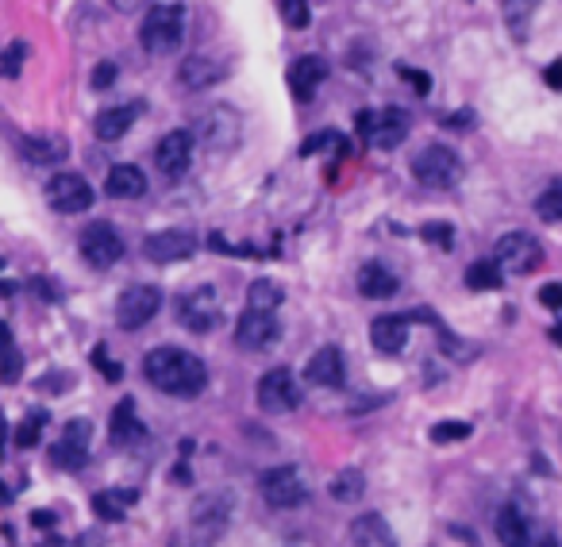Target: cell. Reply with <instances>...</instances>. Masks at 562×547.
<instances>
[{"label":"cell","mask_w":562,"mask_h":547,"mask_svg":"<svg viewBox=\"0 0 562 547\" xmlns=\"http://www.w3.org/2000/svg\"><path fill=\"white\" fill-rule=\"evenodd\" d=\"M143 374H147V382L158 394H170V397H197V394H205V385H208L205 363H200L193 351H181V348L147 351Z\"/></svg>","instance_id":"cell-1"},{"label":"cell","mask_w":562,"mask_h":547,"mask_svg":"<svg viewBox=\"0 0 562 547\" xmlns=\"http://www.w3.org/2000/svg\"><path fill=\"white\" fill-rule=\"evenodd\" d=\"M185 39V8L181 5H154L139 27V42L143 51L154 54V59H166L174 54Z\"/></svg>","instance_id":"cell-2"},{"label":"cell","mask_w":562,"mask_h":547,"mask_svg":"<svg viewBox=\"0 0 562 547\" xmlns=\"http://www.w3.org/2000/svg\"><path fill=\"white\" fill-rule=\"evenodd\" d=\"M254 397H258V409L270 413V416L293 413V409H300V401H305V394H300V382H297V374H293L290 366H273V370H266L263 378H258V385H254Z\"/></svg>","instance_id":"cell-3"},{"label":"cell","mask_w":562,"mask_h":547,"mask_svg":"<svg viewBox=\"0 0 562 547\" xmlns=\"http://www.w3.org/2000/svg\"><path fill=\"white\" fill-rule=\"evenodd\" d=\"M232 509H235V497L232 489H212V494H200L189 509V521H193V536L200 543H212L220 540V532L232 521Z\"/></svg>","instance_id":"cell-4"},{"label":"cell","mask_w":562,"mask_h":547,"mask_svg":"<svg viewBox=\"0 0 562 547\" xmlns=\"http://www.w3.org/2000/svg\"><path fill=\"white\" fill-rule=\"evenodd\" d=\"M412 178L428 185V190H451V185H458V178H463V162H458V154L451 147L431 143V147H424L412 158Z\"/></svg>","instance_id":"cell-5"},{"label":"cell","mask_w":562,"mask_h":547,"mask_svg":"<svg viewBox=\"0 0 562 547\" xmlns=\"http://www.w3.org/2000/svg\"><path fill=\"white\" fill-rule=\"evenodd\" d=\"M258 494L270 509H297L309 501V486L297 467H270L258 474Z\"/></svg>","instance_id":"cell-6"},{"label":"cell","mask_w":562,"mask_h":547,"mask_svg":"<svg viewBox=\"0 0 562 547\" xmlns=\"http://www.w3.org/2000/svg\"><path fill=\"white\" fill-rule=\"evenodd\" d=\"M178 320H181V328H189V332H197V336L212 332V328L224 320L220 293H216L212 285H197V290L181 293L178 297Z\"/></svg>","instance_id":"cell-7"},{"label":"cell","mask_w":562,"mask_h":547,"mask_svg":"<svg viewBox=\"0 0 562 547\" xmlns=\"http://www.w3.org/2000/svg\"><path fill=\"white\" fill-rule=\"evenodd\" d=\"M493 263L501 266V274H531L543 263V247H539L536 236L509 232L493 243Z\"/></svg>","instance_id":"cell-8"},{"label":"cell","mask_w":562,"mask_h":547,"mask_svg":"<svg viewBox=\"0 0 562 547\" xmlns=\"http://www.w3.org/2000/svg\"><path fill=\"white\" fill-rule=\"evenodd\" d=\"M158 309H162V290L158 285H127L116 301V324L124 332H139L143 324H151Z\"/></svg>","instance_id":"cell-9"},{"label":"cell","mask_w":562,"mask_h":547,"mask_svg":"<svg viewBox=\"0 0 562 547\" xmlns=\"http://www.w3.org/2000/svg\"><path fill=\"white\" fill-rule=\"evenodd\" d=\"M78 247H81V258L93 270H108V266H116L124 258V239H120L116 227L105 224V220H93L89 227H85L81 239H78Z\"/></svg>","instance_id":"cell-10"},{"label":"cell","mask_w":562,"mask_h":547,"mask_svg":"<svg viewBox=\"0 0 562 547\" xmlns=\"http://www.w3.org/2000/svg\"><path fill=\"white\" fill-rule=\"evenodd\" d=\"M154 166H158V174H162L166 181H181L185 174H189V166H193V132H185V127L166 132L162 139H158V147H154Z\"/></svg>","instance_id":"cell-11"},{"label":"cell","mask_w":562,"mask_h":547,"mask_svg":"<svg viewBox=\"0 0 562 547\" xmlns=\"http://www.w3.org/2000/svg\"><path fill=\"white\" fill-rule=\"evenodd\" d=\"M47 205L54 212H66V216L89 212L93 209V185L81 174H54L47 181Z\"/></svg>","instance_id":"cell-12"},{"label":"cell","mask_w":562,"mask_h":547,"mask_svg":"<svg viewBox=\"0 0 562 547\" xmlns=\"http://www.w3.org/2000/svg\"><path fill=\"white\" fill-rule=\"evenodd\" d=\"M281 339V324H278V312H258L247 309L235 324V343L243 351H266Z\"/></svg>","instance_id":"cell-13"},{"label":"cell","mask_w":562,"mask_h":547,"mask_svg":"<svg viewBox=\"0 0 562 547\" xmlns=\"http://www.w3.org/2000/svg\"><path fill=\"white\" fill-rule=\"evenodd\" d=\"M239 135H243L239 112L235 108H224V105L205 112L200 124H197V139L205 143V147H212V151H232V147H239Z\"/></svg>","instance_id":"cell-14"},{"label":"cell","mask_w":562,"mask_h":547,"mask_svg":"<svg viewBox=\"0 0 562 547\" xmlns=\"http://www.w3.org/2000/svg\"><path fill=\"white\" fill-rule=\"evenodd\" d=\"M197 251V236L185 232V227H170V232H154L143 239V255L151 258V263H181V258H189Z\"/></svg>","instance_id":"cell-15"},{"label":"cell","mask_w":562,"mask_h":547,"mask_svg":"<svg viewBox=\"0 0 562 547\" xmlns=\"http://www.w3.org/2000/svg\"><path fill=\"white\" fill-rule=\"evenodd\" d=\"M305 382L320 385V390H339L343 382H347V363H343V351L339 348H320L309 366H305Z\"/></svg>","instance_id":"cell-16"},{"label":"cell","mask_w":562,"mask_h":547,"mask_svg":"<svg viewBox=\"0 0 562 547\" xmlns=\"http://www.w3.org/2000/svg\"><path fill=\"white\" fill-rule=\"evenodd\" d=\"M405 135H409V116L401 108H382V112H373V127H370V143L378 151H393V147H401L405 143Z\"/></svg>","instance_id":"cell-17"},{"label":"cell","mask_w":562,"mask_h":547,"mask_svg":"<svg viewBox=\"0 0 562 547\" xmlns=\"http://www.w3.org/2000/svg\"><path fill=\"white\" fill-rule=\"evenodd\" d=\"M351 547H397V536L382 513H363L351 521Z\"/></svg>","instance_id":"cell-18"},{"label":"cell","mask_w":562,"mask_h":547,"mask_svg":"<svg viewBox=\"0 0 562 547\" xmlns=\"http://www.w3.org/2000/svg\"><path fill=\"white\" fill-rule=\"evenodd\" d=\"M227 78V66L216 62V59H205V54H193V59H185L181 70H178V81L185 89H212V85H220Z\"/></svg>","instance_id":"cell-19"},{"label":"cell","mask_w":562,"mask_h":547,"mask_svg":"<svg viewBox=\"0 0 562 547\" xmlns=\"http://www.w3.org/2000/svg\"><path fill=\"white\" fill-rule=\"evenodd\" d=\"M327 78V62L320 54H305V59H297L290 66V89L297 100H309L316 89H320V81Z\"/></svg>","instance_id":"cell-20"},{"label":"cell","mask_w":562,"mask_h":547,"mask_svg":"<svg viewBox=\"0 0 562 547\" xmlns=\"http://www.w3.org/2000/svg\"><path fill=\"white\" fill-rule=\"evenodd\" d=\"M105 193L112 200H135V197L147 193V174H143L139 166H132V162L112 166L108 178H105Z\"/></svg>","instance_id":"cell-21"},{"label":"cell","mask_w":562,"mask_h":547,"mask_svg":"<svg viewBox=\"0 0 562 547\" xmlns=\"http://www.w3.org/2000/svg\"><path fill=\"white\" fill-rule=\"evenodd\" d=\"M370 339H373V351H382V355L405 351V339H409V316H378V320L370 324Z\"/></svg>","instance_id":"cell-22"},{"label":"cell","mask_w":562,"mask_h":547,"mask_svg":"<svg viewBox=\"0 0 562 547\" xmlns=\"http://www.w3.org/2000/svg\"><path fill=\"white\" fill-rule=\"evenodd\" d=\"M135 116H139V108H135V105L105 108V112H100V116L93 120V135H97V139H105V143H116V139H124L127 132H132Z\"/></svg>","instance_id":"cell-23"},{"label":"cell","mask_w":562,"mask_h":547,"mask_svg":"<svg viewBox=\"0 0 562 547\" xmlns=\"http://www.w3.org/2000/svg\"><path fill=\"white\" fill-rule=\"evenodd\" d=\"M108 436L116 448H132L135 440H143V424H139V416H135V401L132 397H124L116 409H112V421H108Z\"/></svg>","instance_id":"cell-24"},{"label":"cell","mask_w":562,"mask_h":547,"mask_svg":"<svg viewBox=\"0 0 562 547\" xmlns=\"http://www.w3.org/2000/svg\"><path fill=\"white\" fill-rule=\"evenodd\" d=\"M397 278H393V270L382 266V263H366L363 270H358V293L370 297V301H385V297H393L397 293Z\"/></svg>","instance_id":"cell-25"},{"label":"cell","mask_w":562,"mask_h":547,"mask_svg":"<svg viewBox=\"0 0 562 547\" xmlns=\"http://www.w3.org/2000/svg\"><path fill=\"white\" fill-rule=\"evenodd\" d=\"M497 540L501 547H531V524L516 505H504L497 513Z\"/></svg>","instance_id":"cell-26"},{"label":"cell","mask_w":562,"mask_h":547,"mask_svg":"<svg viewBox=\"0 0 562 547\" xmlns=\"http://www.w3.org/2000/svg\"><path fill=\"white\" fill-rule=\"evenodd\" d=\"M135 501H139L135 489H100V494H93V513L100 521H124Z\"/></svg>","instance_id":"cell-27"},{"label":"cell","mask_w":562,"mask_h":547,"mask_svg":"<svg viewBox=\"0 0 562 547\" xmlns=\"http://www.w3.org/2000/svg\"><path fill=\"white\" fill-rule=\"evenodd\" d=\"M66 151L69 147H66L62 135H32V139H23V158H27V162H35V166L62 162Z\"/></svg>","instance_id":"cell-28"},{"label":"cell","mask_w":562,"mask_h":547,"mask_svg":"<svg viewBox=\"0 0 562 547\" xmlns=\"http://www.w3.org/2000/svg\"><path fill=\"white\" fill-rule=\"evenodd\" d=\"M285 301V290L273 278H254L247 285V309H258V312H278Z\"/></svg>","instance_id":"cell-29"},{"label":"cell","mask_w":562,"mask_h":547,"mask_svg":"<svg viewBox=\"0 0 562 547\" xmlns=\"http://www.w3.org/2000/svg\"><path fill=\"white\" fill-rule=\"evenodd\" d=\"M327 494L336 497V501H343V505H347V501H358V497L366 494V474L358 470V467H347V470H339L336 478H331Z\"/></svg>","instance_id":"cell-30"},{"label":"cell","mask_w":562,"mask_h":547,"mask_svg":"<svg viewBox=\"0 0 562 547\" xmlns=\"http://www.w3.org/2000/svg\"><path fill=\"white\" fill-rule=\"evenodd\" d=\"M501 282H504V274H501V266L493 263V258H482V263L466 266V285H470V290H478V293L501 290Z\"/></svg>","instance_id":"cell-31"},{"label":"cell","mask_w":562,"mask_h":547,"mask_svg":"<svg viewBox=\"0 0 562 547\" xmlns=\"http://www.w3.org/2000/svg\"><path fill=\"white\" fill-rule=\"evenodd\" d=\"M316 151H331V154H351V139L347 135H339V132H316V135H309L305 143H300V154L305 158H312Z\"/></svg>","instance_id":"cell-32"},{"label":"cell","mask_w":562,"mask_h":547,"mask_svg":"<svg viewBox=\"0 0 562 547\" xmlns=\"http://www.w3.org/2000/svg\"><path fill=\"white\" fill-rule=\"evenodd\" d=\"M536 8H539V0H501V16L509 23V32L516 35L528 32V20L536 16Z\"/></svg>","instance_id":"cell-33"},{"label":"cell","mask_w":562,"mask_h":547,"mask_svg":"<svg viewBox=\"0 0 562 547\" xmlns=\"http://www.w3.org/2000/svg\"><path fill=\"white\" fill-rule=\"evenodd\" d=\"M536 216H539V220H547V224H558L562 220V178H555L536 197Z\"/></svg>","instance_id":"cell-34"},{"label":"cell","mask_w":562,"mask_h":547,"mask_svg":"<svg viewBox=\"0 0 562 547\" xmlns=\"http://www.w3.org/2000/svg\"><path fill=\"white\" fill-rule=\"evenodd\" d=\"M42 428H47V413L35 409L32 416H23L20 428H16V448H35L39 436H42Z\"/></svg>","instance_id":"cell-35"},{"label":"cell","mask_w":562,"mask_h":547,"mask_svg":"<svg viewBox=\"0 0 562 547\" xmlns=\"http://www.w3.org/2000/svg\"><path fill=\"white\" fill-rule=\"evenodd\" d=\"M51 463L54 467H62V470H81L85 463H89V451H78V448H69V443H54L51 448Z\"/></svg>","instance_id":"cell-36"},{"label":"cell","mask_w":562,"mask_h":547,"mask_svg":"<svg viewBox=\"0 0 562 547\" xmlns=\"http://www.w3.org/2000/svg\"><path fill=\"white\" fill-rule=\"evenodd\" d=\"M89 440H93V424L85 421V416H78V421H66L62 443H69V448H78V451H89Z\"/></svg>","instance_id":"cell-37"},{"label":"cell","mask_w":562,"mask_h":547,"mask_svg":"<svg viewBox=\"0 0 562 547\" xmlns=\"http://www.w3.org/2000/svg\"><path fill=\"white\" fill-rule=\"evenodd\" d=\"M470 431L474 428L466 421H439V424H431V443H458V440H466Z\"/></svg>","instance_id":"cell-38"},{"label":"cell","mask_w":562,"mask_h":547,"mask_svg":"<svg viewBox=\"0 0 562 547\" xmlns=\"http://www.w3.org/2000/svg\"><path fill=\"white\" fill-rule=\"evenodd\" d=\"M420 239L431 243V247H439V251H451V247H455V227H451V224L431 220V224L420 227Z\"/></svg>","instance_id":"cell-39"},{"label":"cell","mask_w":562,"mask_h":547,"mask_svg":"<svg viewBox=\"0 0 562 547\" xmlns=\"http://www.w3.org/2000/svg\"><path fill=\"white\" fill-rule=\"evenodd\" d=\"M281 20L297 27V32H305L309 20H312V12H309V0H281Z\"/></svg>","instance_id":"cell-40"},{"label":"cell","mask_w":562,"mask_h":547,"mask_svg":"<svg viewBox=\"0 0 562 547\" xmlns=\"http://www.w3.org/2000/svg\"><path fill=\"white\" fill-rule=\"evenodd\" d=\"M23 59H27V47H23V42H12V47L0 54V70H5V78H20Z\"/></svg>","instance_id":"cell-41"},{"label":"cell","mask_w":562,"mask_h":547,"mask_svg":"<svg viewBox=\"0 0 562 547\" xmlns=\"http://www.w3.org/2000/svg\"><path fill=\"white\" fill-rule=\"evenodd\" d=\"M20 370H23V355L12 348V351H5L0 355V382H20Z\"/></svg>","instance_id":"cell-42"},{"label":"cell","mask_w":562,"mask_h":547,"mask_svg":"<svg viewBox=\"0 0 562 547\" xmlns=\"http://www.w3.org/2000/svg\"><path fill=\"white\" fill-rule=\"evenodd\" d=\"M397 74L405 78V81H409V85H412V89L420 93V97H428V93H431V78H428V74H420V70H412V66H405V62H401V66H397Z\"/></svg>","instance_id":"cell-43"},{"label":"cell","mask_w":562,"mask_h":547,"mask_svg":"<svg viewBox=\"0 0 562 547\" xmlns=\"http://www.w3.org/2000/svg\"><path fill=\"white\" fill-rule=\"evenodd\" d=\"M93 363L100 366V374H105L108 382H120V378H124V366H120V363H112L105 348H97V351H93Z\"/></svg>","instance_id":"cell-44"},{"label":"cell","mask_w":562,"mask_h":547,"mask_svg":"<svg viewBox=\"0 0 562 547\" xmlns=\"http://www.w3.org/2000/svg\"><path fill=\"white\" fill-rule=\"evenodd\" d=\"M539 305H543V309H555V312H562V285H558V282H547V285H539Z\"/></svg>","instance_id":"cell-45"},{"label":"cell","mask_w":562,"mask_h":547,"mask_svg":"<svg viewBox=\"0 0 562 547\" xmlns=\"http://www.w3.org/2000/svg\"><path fill=\"white\" fill-rule=\"evenodd\" d=\"M112 81H116V62H100L93 70V89H108Z\"/></svg>","instance_id":"cell-46"},{"label":"cell","mask_w":562,"mask_h":547,"mask_svg":"<svg viewBox=\"0 0 562 547\" xmlns=\"http://www.w3.org/2000/svg\"><path fill=\"white\" fill-rule=\"evenodd\" d=\"M543 81L551 85V89H558V93H562V59H555L551 66L543 70Z\"/></svg>","instance_id":"cell-47"},{"label":"cell","mask_w":562,"mask_h":547,"mask_svg":"<svg viewBox=\"0 0 562 547\" xmlns=\"http://www.w3.org/2000/svg\"><path fill=\"white\" fill-rule=\"evenodd\" d=\"M116 12H124V16H132V12H139V8H147L151 0H108Z\"/></svg>","instance_id":"cell-48"},{"label":"cell","mask_w":562,"mask_h":547,"mask_svg":"<svg viewBox=\"0 0 562 547\" xmlns=\"http://www.w3.org/2000/svg\"><path fill=\"white\" fill-rule=\"evenodd\" d=\"M32 524H35V528H54V524H59V516H54L51 509H35V513H32Z\"/></svg>","instance_id":"cell-49"},{"label":"cell","mask_w":562,"mask_h":547,"mask_svg":"<svg viewBox=\"0 0 562 547\" xmlns=\"http://www.w3.org/2000/svg\"><path fill=\"white\" fill-rule=\"evenodd\" d=\"M12 348H16V343H12V328H8L5 320H0V355L12 351Z\"/></svg>","instance_id":"cell-50"},{"label":"cell","mask_w":562,"mask_h":547,"mask_svg":"<svg viewBox=\"0 0 562 547\" xmlns=\"http://www.w3.org/2000/svg\"><path fill=\"white\" fill-rule=\"evenodd\" d=\"M74 547H105V536H97V532H93V536L74 540Z\"/></svg>","instance_id":"cell-51"},{"label":"cell","mask_w":562,"mask_h":547,"mask_svg":"<svg viewBox=\"0 0 562 547\" xmlns=\"http://www.w3.org/2000/svg\"><path fill=\"white\" fill-rule=\"evenodd\" d=\"M551 343H555V348H562V324L551 328Z\"/></svg>","instance_id":"cell-52"},{"label":"cell","mask_w":562,"mask_h":547,"mask_svg":"<svg viewBox=\"0 0 562 547\" xmlns=\"http://www.w3.org/2000/svg\"><path fill=\"white\" fill-rule=\"evenodd\" d=\"M536 547H558V540H555V536H543Z\"/></svg>","instance_id":"cell-53"}]
</instances>
